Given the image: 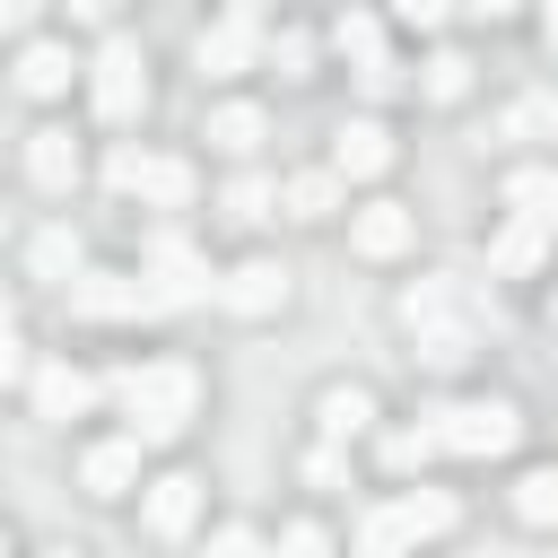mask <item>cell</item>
<instances>
[{"instance_id": "obj_24", "label": "cell", "mask_w": 558, "mask_h": 558, "mask_svg": "<svg viewBox=\"0 0 558 558\" xmlns=\"http://www.w3.org/2000/svg\"><path fill=\"white\" fill-rule=\"evenodd\" d=\"M541 227H549V218H514L488 262H497V270H532V262H541Z\"/></svg>"}, {"instance_id": "obj_36", "label": "cell", "mask_w": 558, "mask_h": 558, "mask_svg": "<svg viewBox=\"0 0 558 558\" xmlns=\"http://www.w3.org/2000/svg\"><path fill=\"white\" fill-rule=\"evenodd\" d=\"M541 35H549V44H558V0H541Z\"/></svg>"}, {"instance_id": "obj_29", "label": "cell", "mask_w": 558, "mask_h": 558, "mask_svg": "<svg viewBox=\"0 0 558 558\" xmlns=\"http://www.w3.org/2000/svg\"><path fill=\"white\" fill-rule=\"evenodd\" d=\"M209 558H270V549H262V532H244V523H227V532L209 541Z\"/></svg>"}, {"instance_id": "obj_11", "label": "cell", "mask_w": 558, "mask_h": 558, "mask_svg": "<svg viewBox=\"0 0 558 558\" xmlns=\"http://www.w3.org/2000/svg\"><path fill=\"white\" fill-rule=\"evenodd\" d=\"M218 296H227L235 314H270V305H288V270L253 253V262H235V270L218 279Z\"/></svg>"}, {"instance_id": "obj_1", "label": "cell", "mask_w": 558, "mask_h": 558, "mask_svg": "<svg viewBox=\"0 0 558 558\" xmlns=\"http://www.w3.org/2000/svg\"><path fill=\"white\" fill-rule=\"evenodd\" d=\"M113 401H122L131 436L166 445V436H183V427H192V410H201V375H192L183 357H157V366H131V375H113Z\"/></svg>"}, {"instance_id": "obj_12", "label": "cell", "mask_w": 558, "mask_h": 558, "mask_svg": "<svg viewBox=\"0 0 558 558\" xmlns=\"http://www.w3.org/2000/svg\"><path fill=\"white\" fill-rule=\"evenodd\" d=\"M349 244H357L366 262H392V253L410 244V209H401V201H366L357 227H349Z\"/></svg>"}, {"instance_id": "obj_15", "label": "cell", "mask_w": 558, "mask_h": 558, "mask_svg": "<svg viewBox=\"0 0 558 558\" xmlns=\"http://www.w3.org/2000/svg\"><path fill=\"white\" fill-rule=\"evenodd\" d=\"M17 87L26 96H61L70 87V44H17Z\"/></svg>"}, {"instance_id": "obj_10", "label": "cell", "mask_w": 558, "mask_h": 558, "mask_svg": "<svg viewBox=\"0 0 558 558\" xmlns=\"http://www.w3.org/2000/svg\"><path fill=\"white\" fill-rule=\"evenodd\" d=\"M192 523H201V480H192V471L148 480V532H157V541H183Z\"/></svg>"}, {"instance_id": "obj_37", "label": "cell", "mask_w": 558, "mask_h": 558, "mask_svg": "<svg viewBox=\"0 0 558 558\" xmlns=\"http://www.w3.org/2000/svg\"><path fill=\"white\" fill-rule=\"evenodd\" d=\"M44 558H78V549H44Z\"/></svg>"}, {"instance_id": "obj_16", "label": "cell", "mask_w": 558, "mask_h": 558, "mask_svg": "<svg viewBox=\"0 0 558 558\" xmlns=\"http://www.w3.org/2000/svg\"><path fill=\"white\" fill-rule=\"evenodd\" d=\"M506 201H514L523 218H549V227H558V166H514V174H506Z\"/></svg>"}, {"instance_id": "obj_26", "label": "cell", "mask_w": 558, "mask_h": 558, "mask_svg": "<svg viewBox=\"0 0 558 558\" xmlns=\"http://www.w3.org/2000/svg\"><path fill=\"white\" fill-rule=\"evenodd\" d=\"M270 201H279V183H262V174H244V183L227 192V218H244V227H253V218H270Z\"/></svg>"}, {"instance_id": "obj_18", "label": "cell", "mask_w": 558, "mask_h": 558, "mask_svg": "<svg viewBox=\"0 0 558 558\" xmlns=\"http://www.w3.org/2000/svg\"><path fill=\"white\" fill-rule=\"evenodd\" d=\"M209 148L253 157V148H262V105H218V113H209Z\"/></svg>"}, {"instance_id": "obj_33", "label": "cell", "mask_w": 558, "mask_h": 558, "mask_svg": "<svg viewBox=\"0 0 558 558\" xmlns=\"http://www.w3.org/2000/svg\"><path fill=\"white\" fill-rule=\"evenodd\" d=\"M0 17H9V26H26V17H35V0H0Z\"/></svg>"}, {"instance_id": "obj_32", "label": "cell", "mask_w": 558, "mask_h": 558, "mask_svg": "<svg viewBox=\"0 0 558 558\" xmlns=\"http://www.w3.org/2000/svg\"><path fill=\"white\" fill-rule=\"evenodd\" d=\"M445 9H453V0H392V17H401V26H436Z\"/></svg>"}, {"instance_id": "obj_7", "label": "cell", "mask_w": 558, "mask_h": 558, "mask_svg": "<svg viewBox=\"0 0 558 558\" xmlns=\"http://www.w3.org/2000/svg\"><path fill=\"white\" fill-rule=\"evenodd\" d=\"M253 52H262V26H253V17H227V26H209V35L192 44L201 78H235V70H253Z\"/></svg>"}, {"instance_id": "obj_5", "label": "cell", "mask_w": 558, "mask_h": 558, "mask_svg": "<svg viewBox=\"0 0 558 558\" xmlns=\"http://www.w3.org/2000/svg\"><path fill=\"white\" fill-rule=\"evenodd\" d=\"M70 314H87V323H131V314H157V288H148V279H122V270H78V279H70Z\"/></svg>"}, {"instance_id": "obj_31", "label": "cell", "mask_w": 558, "mask_h": 558, "mask_svg": "<svg viewBox=\"0 0 558 558\" xmlns=\"http://www.w3.org/2000/svg\"><path fill=\"white\" fill-rule=\"evenodd\" d=\"M532 131H549V105H514L506 113V140H532Z\"/></svg>"}, {"instance_id": "obj_19", "label": "cell", "mask_w": 558, "mask_h": 558, "mask_svg": "<svg viewBox=\"0 0 558 558\" xmlns=\"http://www.w3.org/2000/svg\"><path fill=\"white\" fill-rule=\"evenodd\" d=\"M26 270H35V279H61V288H70V279H78V235H70V227H44V235L26 244Z\"/></svg>"}, {"instance_id": "obj_14", "label": "cell", "mask_w": 558, "mask_h": 558, "mask_svg": "<svg viewBox=\"0 0 558 558\" xmlns=\"http://www.w3.org/2000/svg\"><path fill=\"white\" fill-rule=\"evenodd\" d=\"M26 174H35L44 192H70V174H78V148H70V131H26Z\"/></svg>"}, {"instance_id": "obj_6", "label": "cell", "mask_w": 558, "mask_h": 558, "mask_svg": "<svg viewBox=\"0 0 558 558\" xmlns=\"http://www.w3.org/2000/svg\"><path fill=\"white\" fill-rule=\"evenodd\" d=\"M148 262H157V279H148V288H157V305H201V296L218 288V279L192 262V244H183V235H157V244H148Z\"/></svg>"}, {"instance_id": "obj_13", "label": "cell", "mask_w": 558, "mask_h": 558, "mask_svg": "<svg viewBox=\"0 0 558 558\" xmlns=\"http://www.w3.org/2000/svg\"><path fill=\"white\" fill-rule=\"evenodd\" d=\"M87 401H96V384H87V375H78V366H70V357H61V366H44V375H35V418H78V410H87Z\"/></svg>"}, {"instance_id": "obj_35", "label": "cell", "mask_w": 558, "mask_h": 558, "mask_svg": "<svg viewBox=\"0 0 558 558\" xmlns=\"http://www.w3.org/2000/svg\"><path fill=\"white\" fill-rule=\"evenodd\" d=\"M471 9H480V17H514V0H471Z\"/></svg>"}, {"instance_id": "obj_25", "label": "cell", "mask_w": 558, "mask_h": 558, "mask_svg": "<svg viewBox=\"0 0 558 558\" xmlns=\"http://www.w3.org/2000/svg\"><path fill=\"white\" fill-rule=\"evenodd\" d=\"M462 87H471V61H462V52H436V61H427V96H436V105H453Z\"/></svg>"}, {"instance_id": "obj_23", "label": "cell", "mask_w": 558, "mask_h": 558, "mask_svg": "<svg viewBox=\"0 0 558 558\" xmlns=\"http://www.w3.org/2000/svg\"><path fill=\"white\" fill-rule=\"evenodd\" d=\"M514 514L523 523H558V462H541V471L514 480Z\"/></svg>"}, {"instance_id": "obj_3", "label": "cell", "mask_w": 558, "mask_h": 558, "mask_svg": "<svg viewBox=\"0 0 558 558\" xmlns=\"http://www.w3.org/2000/svg\"><path fill=\"white\" fill-rule=\"evenodd\" d=\"M113 192H131V201H148V209H183L192 192H201V174L183 166V157H157V148H113Z\"/></svg>"}, {"instance_id": "obj_17", "label": "cell", "mask_w": 558, "mask_h": 558, "mask_svg": "<svg viewBox=\"0 0 558 558\" xmlns=\"http://www.w3.org/2000/svg\"><path fill=\"white\" fill-rule=\"evenodd\" d=\"M410 549H418V532L401 523V506H384V514L357 523V549H349V558H410Z\"/></svg>"}, {"instance_id": "obj_22", "label": "cell", "mask_w": 558, "mask_h": 558, "mask_svg": "<svg viewBox=\"0 0 558 558\" xmlns=\"http://www.w3.org/2000/svg\"><path fill=\"white\" fill-rule=\"evenodd\" d=\"M392 506H401V523H410L418 541L453 532V497H445V488H410V497H392Z\"/></svg>"}, {"instance_id": "obj_20", "label": "cell", "mask_w": 558, "mask_h": 558, "mask_svg": "<svg viewBox=\"0 0 558 558\" xmlns=\"http://www.w3.org/2000/svg\"><path fill=\"white\" fill-rule=\"evenodd\" d=\"M314 418H323V436H357V427L375 418V401H366L357 384H331V392L314 401Z\"/></svg>"}, {"instance_id": "obj_8", "label": "cell", "mask_w": 558, "mask_h": 558, "mask_svg": "<svg viewBox=\"0 0 558 558\" xmlns=\"http://www.w3.org/2000/svg\"><path fill=\"white\" fill-rule=\"evenodd\" d=\"M384 166H392V131H384V122H340V131H331V174L366 183V174H384Z\"/></svg>"}, {"instance_id": "obj_38", "label": "cell", "mask_w": 558, "mask_h": 558, "mask_svg": "<svg viewBox=\"0 0 558 558\" xmlns=\"http://www.w3.org/2000/svg\"><path fill=\"white\" fill-rule=\"evenodd\" d=\"M549 331H558V296H549Z\"/></svg>"}, {"instance_id": "obj_34", "label": "cell", "mask_w": 558, "mask_h": 558, "mask_svg": "<svg viewBox=\"0 0 558 558\" xmlns=\"http://www.w3.org/2000/svg\"><path fill=\"white\" fill-rule=\"evenodd\" d=\"M70 17H113V0H70Z\"/></svg>"}, {"instance_id": "obj_30", "label": "cell", "mask_w": 558, "mask_h": 558, "mask_svg": "<svg viewBox=\"0 0 558 558\" xmlns=\"http://www.w3.org/2000/svg\"><path fill=\"white\" fill-rule=\"evenodd\" d=\"M270 61H279V78H305V61H314V44H305V35H279V44H270Z\"/></svg>"}, {"instance_id": "obj_4", "label": "cell", "mask_w": 558, "mask_h": 558, "mask_svg": "<svg viewBox=\"0 0 558 558\" xmlns=\"http://www.w3.org/2000/svg\"><path fill=\"white\" fill-rule=\"evenodd\" d=\"M140 105H148V61H140L131 35H105V52H96V113L105 122H131Z\"/></svg>"}, {"instance_id": "obj_28", "label": "cell", "mask_w": 558, "mask_h": 558, "mask_svg": "<svg viewBox=\"0 0 558 558\" xmlns=\"http://www.w3.org/2000/svg\"><path fill=\"white\" fill-rule=\"evenodd\" d=\"M270 558H331V532H323V523H288Z\"/></svg>"}, {"instance_id": "obj_21", "label": "cell", "mask_w": 558, "mask_h": 558, "mask_svg": "<svg viewBox=\"0 0 558 558\" xmlns=\"http://www.w3.org/2000/svg\"><path fill=\"white\" fill-rule=\"evenodd\" d=\"M279 201H288V218H305V227H314V218H331V209H340V174H296Z\"/></svg>"}, {"instance_id": "obj_9", "label": "cell", "mask_w": 558, "mask_h": 558, "mask_svg": "<svg viewBox=\"0 0 558 558\" xmlns=\"http://www.w3.org/2000/svg\"><path fill=\"white\" fill-rule=\"evenodd\" d=\"M140 445H148V436H105V445H87V462H78L87 497H122V488H140Z\"/></svg>"}, {"instance_id": "obj_2", "label": "cell", "mask_w": 558, "mask_h": 558, "mask_svg": "<svg viewBox=\"0 0 558 558\" xmlns=\"http://www.w3.org/2000/svg\"><path fill=\"white\" fill-rule=\"evenodd\" d=\"M436 436H445V453L488 462V453H514L523 410H514V401H453V410H436Z\"/></svg>"}, {"instance_id": "obj_27", "label": "cell", "mask_w": 558, "mask_h": 558, "mask_svg": "<svg viewBox=\"0 0 558 558\" xmlns=\"http://www.w3.org/2000/svg\"><path fill=\"white\" fill-rule=\"evenodd\" d=\"M427 453H445V436H436V427H410V436H392V445H384V462H392V471H418Z\"/></svg>"}]
</instances>
